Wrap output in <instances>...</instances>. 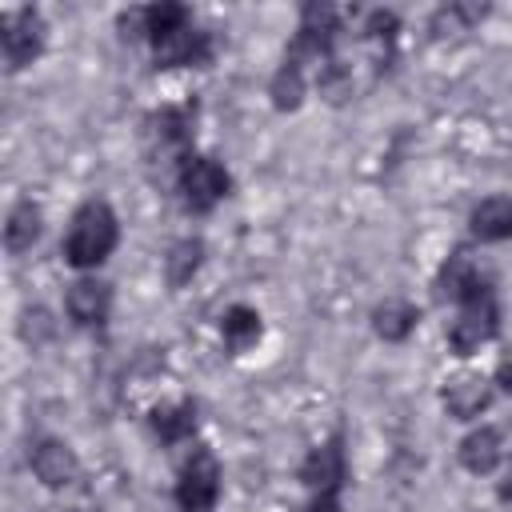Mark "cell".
<instances>
[{"instance_id": "cell-1", "label": "cell", "mask_w": 512, "mask_h": 512, "mask_svg": "<svg viewBox=\"0 0 512 512\" xmlns=\"http://www.w3.org/2000/svg\"><path fill=\"white\" fill-rule=\"evenodd\" d=\"M120 244V220L104 200H84L72 212L68 236H64V260L80 272L100 268Z\"/></svg>"}, {"instance_id": "cell-2", "label": "cell", "mask_w": 512, "mask_h": 512, "mask_svg": "<svg viewBox=\"0 0 512 512\" xmlns=\"http://www.w3.org/2000/svg\"><path fill=\"white\" fill-rule=\"evenodd\" d=\"M176 192H180V204L184 212H212L228 192H232V176L228 168L216 160V156H188L180 168H176Z\"/></svg>"}, {"instance_id": "cell-3", "label": "cell", "mask_w": 512, "mask_h": 512, "mask_svg": "<svg viewBox=\"0 0 512 512\" xmlns=\"http://www.w3.org/2000/svg\"><path fill=\"white\" fill-rule=\"evenodd\" d=\"M496 332H500V304H496V292L484 288V292H476L472 300L456 304V320L448 324V348H452L460 360H468V356H476Z\"/></svg>"}, {"instance_id": "cell-4", "label": "cell", "mask_w": 512, "mask_h": 512, "mask_svg": "<svg viewBox=\"0 0 512 512\" xmlns=\"http://www.w3.org/2000/svg\"><path fill=\"white\" fill-rule=\"evenodd\" d=\"M220 476H224V472H220L216 452L204 448V444H196V448L188 452L180 476H176V488H172L176 508H180V512H212L216 500H220Z\"/></svg>"}, {"instance_id": "cell-5", "label": "cell", "mask_w": 512, "mask_h": 512, "mask_svg": "<svg viewBox=\"0 0 512 512\" xmlns=\"http://www.w3.org/2000/svg\"><path fill=\"white\" fill-rule=\"evenodd\" d=\"M336 36H340V12L328 8V4H304L300 8V24H296V36L284 52V60H332L336 56Z\"/></svg>"}, {"instance_id": "cell-6", "label": "cell", "mask_w": 512, "mask_h": 512, "mask_svg": "<svg viewBox=\"0 0 512 512\" xmlns=\"http://www.w3.org/2000/svg\"><path fill=\"white\" fill-rule=\"evenodd\" d=\"M44 16L36 8H12L0 16V52L8 72L28 68L40 52H44Z\"/></svg>"}, {"instance_id": "cell-7", "label": "cell", "mask_w": 512, "mask_h": 512, "mask_svg": "<svg viewBox=\"0 0 512 512\" xmlns=\"http://www.w3.org/2000/svg\"><path fill=\"white\" fill-rule=\"evenodd\" d=\"M212 52H216L212 32H204L196 24H188V28H180V32H172V36L152 44L156 68H204L212 60Z\"/></svg>"}, {"instance_id": "cell-8", "label": "cell", "mask_w": 512, "mask_h": 512, "mask_svg": "<svg viewBox=\"0 0 512 512\" xmlns=\"http://www.w3.org/2000/svg\"><path fill=\"white\" fill-rule=\"evenodd\" d=\"M300 484L304 488H312V492H340L344 488V480H348V460H344V436L336 432L332 440H324V444H316L308 456H304V464H300Z\"/></svg>"}, {"instance_id": "cell-9", "label": "cell", "mask_w": 512, "mask_h": 512, "mask_svg": "<svg viewBox=\"0 0 512 512\" xmlns=\"http://www.w3.org/2000/svg\"><path fill=\"white\" fill-rule=\"evenodd\" d=\"M192 124H196V104H168V108L148 116V136L164 152L176 156V168L192 156V132H196Z\"/></svg>"}, {"instance_id": "cell-10", "label": "cell", "mask_w": 512, "mask_h": 512, "mask_svg": "<svg viewBox=\"0 0 512 512\" xmlns=\"http://www.w3.org/2000/svg\"><path fill=\"white\" fill-rule=\"evenodd\" d=\"M28 468H32V476L44 484V488H68L76 476H80V460H76V452L64 444V440H56V436H44V440H36L32 444V452H28Z\"/></svg>"}, {"instance_id": "cell-11", "label": "cell", "mask_w": 512, "mask_h": 512, "mask_svg": "<svg viewBox=\"0 0 512 512\" xmlns=\"http://www.w3.org/2000/svg\"><path fill=\"white\" fill-rule=\"evenodd\" d=\"M64 312L76 328H100L112 312V284H104L96 276H80L64 292Z\"/></svg>"}, {"instance_id": "cell-12", "label": "cell", "mask_w": 512, "mask_h": 512, "mask_svg": "<svg viewBox=\"0 0 512 512\" xmlns=\"http://www.w3.org/2000/svg\"><path fill=\"white\" fill-rule=\"evenodd\" d=\"M484 288H492V284L480 276V268H476V260L468 256V248H452L448 260H444L440 272H436V296H440V300H452V304H464V300H472V296L484 292Z\"/></svg>"}, {"instance_id": "cell-13", "label": "cell", "mask_w": 512, "mask_h": 512, "mask_svg": "<svg viewBox=\"0 0 512 512\" xmlns=\"http://www.w3.org/2000/svg\"><path fill=\"white\" fill-rule=\"evenodd\" d=\"M440 400L452 420H476L492 404V380L480 372H456L452 380H444Z\"/></svg>"}, {"instance_id": "cell-14", "label": "cell", "mask_w": 512, "mask_h": 512, "mask_svg": "<svg viewBox=\"0 0 512 512\" xmlns=\"http://www.w3.org/2000/svg\"><path fill=\"white\" fill-rule=\"evenodd\" d=\"M196 424H200V416H196V400L160 404V408H152V416H148L152 436H156L160 444H168V448L192 440V436H196Z\"/></svg>"}, {"instance_id": "cell-15", "label": "cell", "mask_w": 512, "mask_h": 512, "mask_svg": "<svg viewBox=\"0 0 512 512\" xmlns=\"http://www.w3.org/2000/svg\"><path fill=\"white\" fill-rule=\"evenodd\" d=\"M468 232L480 244H500L512 240V196H488L472 208L468 216Z\"/></svg>"}, {"instance_id": "cell-16", "label": "cell", "mask_w": 512, "mask_h": 512, "mask_svg": "<svg viewBox=\"0 0 512 512\" xmlns=\"http://www.w3.org/2000/svg\"><path fill=\"white\" fill-rule=\"evenodd\" d=\"M460 464L472 472V476H488V472H496L500 468V460H504V440H500V432L496 428H472L464 440H460Z\"/></svg>"}, {"instance_id": "cell-17", "label": "cell", "mask_w": 512, "mask_h": 512, "mask_svg": "<svg viewBox=\"0 0 512 512\" xmlns=\"http://www.w3.org/2000/svg\"><path fill=\"white\" fill-rule=\"evenodd\" d=\"M416 324H420V308L408 304V300H400V296L376 304V312H372V332L384 344H404L416 332Z\"/></svg>"}, {"instance_id": "cell-18", "label": "cell", "mask_w": 512, "mask_h": 512, "mask_svg": "<svg viewBox=\"0 0 512 512\" xmlns=\"http://www.w3.org/2000/svg\"><path fill=\"white\" fill-rule=\"evenodd\" d=\"M40 228H44V216H40V204L36 200H16L8 220H4V248L12 256H24L32 252V244L40 240Z\"/></svg>"}, {"instance_id": "cell-19", "label": "cell", "mask_w": 512, "mask_h": 512, "mask_svg": "<svg viewBox=\"0 0 512 512\" xmlns=\"http://www.w3.org/2000/svg\"><path fill=\"white\" fill-rule=\"evenodd\" d=\"M220 336H224V348H228V352H248V348L264 336V320H260L256 308L232 304V308L220 316Z\"/></svg>"}, {"instance_id": "cell-20", "label": "cell", "mask_w": 512, "mask_h": 512, "mask_svg": "<svg viewBox=\"0 0 512 512\" xmlns=\"http://www.w3.org/2000/svg\"><path fill=\"white\" fill-rule=\"evenodd\" d=\"M200 264H204V240H200V236L176 240V244L168 248V256H164V280H168V288H172V292L184 288V284L200 272Z\"/></svg>"}, {"instance_id": "cell-21", "label": "cell", "mask_w": 512, "mask_h": 512, "mask_svg": "<svg viewBox=\"0 0 512 512\" xmlns=\"http://www.w3.org/2000/svg\"><path fill=\"white\" fill-rule=\"evenodd\" d=\"M268 96L276 112H296L304 104V64L296 60H280V68L268 80Z\"/></svg>"}, {"instance_id": "cell-22", "label": "cell", "mask_w": 512, "mask_h": 512, "mask_svg": "<svg viewBox=\"0 0 512 512\" xmlns=\"http://www.w3.org/2000/svg\"><path fill=\"white\" fill-rule=\"evenodd\" d=\"M396 32H400V16L392 8H372L360 24V36L376 48V56L388 64L392 60V48H396Z\"/></svg>"}, {"instance_id": "cell-23", "label": "cell", "mask_w": 512, "mask_h": 512, "mask_svg": "<svg viewBox=\"0 0 512 512\" xmlns=\"http://www.w3.org/2000/svg\"><path fill=\"white\" fill-rule=\"evenodd\" d=\"M316 88H320V96L328 100V104H344V100H352L356 96V76H352V64H344V60H324V64H316Z\"/></svg>"}, {"instance_id": "cell-24", "label": "cell", "mask_w": 512, "mask_h": 512, "mask_svg": "<svg viewBox=\"0 0 512 512\" xmlns=\"http://www.w3.org/2000/svg\"><path fill=\"white\" fill-rule=\"evenodd\" d=\"M188 24H192V12L184 4H176V0L148 4V44H156V40H164V36L188 28Z\"/></svg>"}, {"instance_id": "cell-25", "label": "cell", "mask_w": 512, "mask_h": 512, "mask_svg": "<svg viewBox=\"0 0 512 512\" xmlns=\"http://www.w3.org/2000/svg\"><path fill=\"white\" fill-rule=\"evenodd\" d=\"M476 16H480L476 8H464V4H448V8H436V16H432L428 32H436V36H448V32H468V24H472Z\"/></svg>"}, {"instance_id": "cell-26", "label": "cell", "mask_w": 512, "mask_h": 512, "mask_svg": "<svg viewBox=\"0 0 512 512\" xmlns=\"http://www.w3.org/2000/svg\"><path fill=\"white\" fill-rule=\"evenodd\" d=\"M20 336H24L28 344H44V340L52 336V316H48L44 308H24V316H20Z\"/></svg>"}, {"instance_id": "cell-27", "label": "cell", "mask_w": 512, "mask_h": 512, "mask_svg": "<svg viewBox=\"0 0 512 512\" xmlns=\"http://www.w3.org/2000/svg\"><path fill=\"white\" fill-rule=\"evenodd\" d=\"M116 28L124 40H148V8H128L116 16Z\"/></svg>"}, {"instance_id": "cell-28", "label": "cell", "mask_w": 512, "mask_h": 512, "mask_svg": "<svg viewBox=\"0 0 512 512\" xmlns=\"http://www.w3.org/2000/svg\"><path fill=\"white\" fill-rule=\"evenodd\" d=\"M304 512H344V508H340V492H316Z\"/></svg>"}, {"instance_id": "cell-29", "label": "cell", "mask_w": 512, "mask_h": 512, "mask_svg": "<svg viewBox=\"0 0 512 512\" xmlns=\"http://www.w3.org/2000/svg\"><path fill=\"white\" fill-rule=\"evenodd\" d=\"M492 384H496L500 392H512V356H504V360L496 364V376H492Z\"/></svg>"}, {"instance_id": "cell-30", "label": "cell", "mask_w": 512, "mask_h": 512, "mask_svg": "<svg viewBox=\"0 0 512 512\" xmlns=\"http://www.w3.org/2000/svg\"><path fill=\"white\" fill-rule=\"evenodd\" d=\"M496 496H500L504 504H512V460H508V468H504V476L496 480Z\"/></svg>"}]
</instances>
